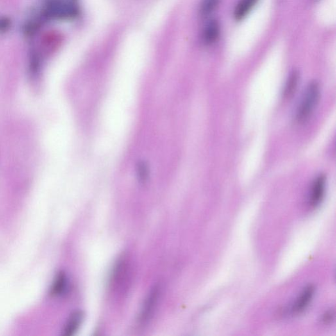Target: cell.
I'll return each instance as SVG.
<instances>
[{
	"instance_id": "5",
	"label": "cell",
	"mask_w": 336,
	"mask_h": 336,
	"mask_svg": "<svg viewBox=\"0 0 336 336\" xmlns=\"http://www.w3.org/2000/svg\"><path fill=\"white\" fill-rule=\"evenodd\" d=\"M220 26L216 20H210L204 27L203 33V41L206 45H211L216 42L219 38Z\"/></svg>"
},
{
	"instance_id": "3",
	"label": "cell",
	"mask_w": 336,
	"mask_h": 336,
	"mask_svg": "<svg viewBox=\"0 0 336 336\" xmlns=\"http://www.w3.org/2000/svg\"><path fill=\"white\" fill-rule=\"evenodd\" d=\"M159 294H160V288L158 287H154L149 293L144 308H143L142 316H141L142 322L149 321L152 315L153 314L154 309L157 304Z\"/></svg>"
},
{
	"instance_id": "10",
	"label": "cell",
	"mask_w": 336,
	"mask_h": 336,
	"mask_svg": "<svg viewBox=\"0 0 336 336\" xmlns=\"http://www.w3.org/2000/svg\"><path fill=\"white\" fill-rule=\"evenodd\" d=\"M221 0H203L200 8L202 17H207L217 8Z\"/></svg>"
},
{
	"instance_id": "7",
	"label": "cell",
	"mask_w": 336,
	"mask_h": 336,
	"mask_svg": "<svg viewBox=\"0 0 336 336\" xmlns=\"http://www.w3.org/2000/svg\"><path fill=\"white\" fill-rule=\"evenodd\" d=\"M83 319V313L81 311H76L70 315L66 323L63 335L70 336L74 334L78 330Z\"/></svg>"
},
{
	"instance_id": "11",
	"label": "cell",
	"mask_w": 336,
	"mask_h": 336,
	"mask_svg": "<svg viewBox=\"0 0 336 336\" xmlns=\"http://www.w3.org/2000/svg\"><path fill=\"white\" fill-rule=\"evenodd\" d=\"M298 73L297 72H294L290 75L285 91V95H287V96L291 94L294 88H296L297 80H298Z\"/></svg>"
},
{
	"instance_id": "2",
	"label": "cell",
	"mask_w": 336,
	"mask_h": 336,
	"mask_svg": "<svg viewBox=\"0 0 336 336\" xmlns=\"http://www.w3.org/2000/svg\"><path fill=\"white\" fill-rule=\"evenodd\" d=\"M321 90L319 84L312 82L306 88L299 104L296 112V120L303 122L307 120L317 107L320 99Z\"/></svg>"
},
{
	"instance_id": "8",
	"label": "cell",
	"mask_w": 336,
	"mask_h": 336,
	"mask_svg": "<svg viewBox=\"0 0 336 336\" xmlns=\"http://www.w3.org/2000/svg\"><path fill=\"white\" fill-rule=\"evenodd\" d=\"M258 1V0H240L234 11L235 19L240 20L246 17L257 4Z\"/></svg>"
},
{
	"instance_id": "12",
	"label": "cell",
	"mask_w": 336,
	"mask_h": 336,
	"mask_svg": "<svg viewBox=\"0 0 336 336\" xmlns=\"http://www.w3.org/2000/svg\"><path fill=\"white\" fill-rule=\"evenodd\" d=\"M10 20L6 17L0 18V33H4L10 27Z\"/></svg>"
},
{
	"instance_id": "9",
	"label": "cell",
	"mask_w": 336,
	"mask_h": 336,
	"mask_svg": "<svg viewBox=\"0 0 336 336\" xmlns=\"http://www.w3.org/2000/svg\"><path fill=\"white\" fill-rule=\"evenodd\" d=\"M67 276L63 272H60L57 276L52 287L51 292L53 295L62 294L67 287Z\"/></svg>"
},
{
	"instance_id": "4",
	"label": "cell",
	"mask_w": 336,
	"mask_h": 336,
	"mask_svg": "<svg viewBox=\"0 0 336 336\" xmlns=\"http://www.w3.org/2000/svg\"><path fill=\"white\" fill-rule=\"evenodd\" d=\"M326 181L325 176H320L313 183L310 197V203L313 206L319 205L323 199L325 192Z\"/></svg>"
},
{
	"instance_id": "1",
	"label": "cell",
	"mask_w": 336,
	"mask_h": 336,
	"mask_svg": "<svg viewBox=\"0 0 336 336\" xmlns=\"http://www.w3.org/2000/svg\"><path fill=\"white\" fill-rule=\"evenodd\" d=\"M78 12V0H45L39 20L70 19Z\"/></svg>"
},
{
	"instance_id": "6",
	"label": "cell",
	"mask_w": 336,
	"mask_h": 336,
	"mask_svg": "<svg viewBox=\"0 0 336 336\" xmlns=\"http://www.w3.org/2000/svg\"><path fill=\"white\" fill-rule=\"evenodd\" d=\"M315 288L313 286H309L306 287L295 303L294 309H293L294 312L296 313L303 312L312 300Z\"/></svg>"
},
{
	"instance_id": "13",
	"label": "cell",
	"mask_w": 336,
	"mask_h": 336,
	"mask_svg": "<svg viewBox=\"0 0 336 336\" xmlns=\"http://www.w3.org/2000/svg\"><path fill=\"white\" fill-rule=\"evenodd\" d=\"M335 313L333 310L328 311L324 314L323 318H322V321L324 324H329L334 320Z\"/></svg>"
}]
</instances>
